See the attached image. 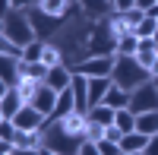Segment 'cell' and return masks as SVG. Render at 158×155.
Listing matches in <instances>:
<instances>
[{"label":"cell","mask_w":158,"mask_h":155,"mask_svg":"<svg viewBox=\"0 0 158 155\" xmlns=\"http://www.w3.org/2000/svg\"><path fill=\"white\" fill-rule=\"evenodd\" d=\"M123 155H146V152H123Z\"/></svg>","instance_id":"cell-38"},{"label":"cell","mask_w":158,"mask_h":155,"mask_svg":"<svg viewBox=\"0 0 158 155\" xmlns=\"http://www.w3.org/2000/svg\"><path fill=\"white\" fill-rule=\"evenodd\" d=\"M149 73H152V79H158V57H155V63H152V70H149Z\"/></svg>","instance_id":"cell-36"},{"label":"cell","mask_w":158,"mask_h":155,"mask_svg":"<svg viewBox=\"0 0 158 155\" xmlns=\"http://www.w3.org/2000/svg\"><path fill=\"white\" fill-rule=\"evenodd\" d=\"M25 13H29L32 29H35V35L41 38V41H51V44H54L57 38H60V32L67 29V19L48 16V13H41V6H32V10H25Z\"/></svg>","instance_id":"cell-5"},{"label":"cell","mask_w":158,"mask_h":155,"mask_svg":"<svg viewBox=\"0 0 158 155\" xmlns=\"http://www.w3.org/2000/svg\"><path fill=\"white\" fill-rule=\"evenodd\" d=\"M0 51H3V57H16V60H22V54H25L22 44L10 41V38H3V35H0Z\"/></svg>","instance_id":"cell-26"},{"label":"cell","mask_w":158,"mask_h":155,"mask_svg":"<svg viewBox=\"0 0 158 155\" xmlns=\"http://www.w3.org/2000/svg\"><path fill=\"white\" fill-rule=\"evenodd\" d=\"M136 51H139V38L136 35L117 38V57H136Z\"/></svg>","instance_id":"cell-22"},{"label":"cell","mask_w":158,"mask_h":155,"mask_svg":"<svg viewBox=\"0 0 158 155\" xmlns=\"http://www.w3.org/2000/svg\"><path fill=\"white\" fill-rule=\"evenodd\" d=\"M146 155H158V133L149 136V146H146Z\"/></svg>","instance_id":"cell-34"},{"label":"cell","mask_w":158,"mask_h":155,"mask_svg":"<svg viewBox=\"0 0 158 155\" xmlns=\"http://www.w3.org/2000/svg\"><path fill=\"white\" fill-rule=\"evenodd\" d=\"M41 63H44V67H51V70H54V67H63V51H60L57 44H48Z\"/></svg>","instance_id":"cell-24"},{"label":"cell","mask_w":158,"mask_h":155,"mask_svg":"<svg viewBox=\"0 0 158 155\" xmlns=\"http://www.w3.org/2000/svg\"><path fill=\"white\" fill-rule=\"evenodd\" d=\"M130 111L133 114H149L158 111V86L149 79L146 86H139L136 92H130Z\"/></svg>","instance_id":"cell-6"},{"label":"cell","mask_w":158,"mask_h":155,"mask_svg":"<svg viewBox=\"0 0 158 155\" xmlns=\"http://www.w3.org/2000/svg\"><path fill=\"white\" fill-rule=\"evenodd\" d=\"M13 124H16V130H44L48 117H44L35 105H22V111L13 117Z\"/></svg>","instance_id":"cell-8"},{"label":"cell","mask_w":158,"mask_h":155,"mask_svg":"<svg viewBox=\"0 0 158 155\" xmlns=\"http://www.w3.org/2000/svg\"><path fill=\"white\" fill-rule=\"evenodd\" d=\"M41 155H60V152H54V149H38Z\"/></svg>","instance_id":"cell-37"},{"label":"cell","mask_w":158,"mask_h":155,"mask_svg":"<svg viewBox=\"0 0 158 155\" xmlns=\"http://www.w3.org/2000/svg\"><path fill=\"white\" fill-rule=\"evenodd\" d=\"M155 57H158V51H139V54H136V60H139V63H142V67H146V70H152Z\"/></svg>","instance_id":"cell-30"},{"label":"cell","mask_w":158,"mask_h":155,"mask_svg":"<svg viewBox=\"0 0 158 155\" xmlns=\"http://www.w3.org/2000/svg\"><path fill=\"white\" fill-rule=\"evenodd\" d=\"M136 6V0H114V13H130Z\"/></svg>","instance_id":"cell-32"},{"label":"cell","mask_w":158,"mask_h":155,"mask_svg":"<svg viewBox=\"0 0 158 155\" xmlns=\"http://www.w3.org/2000/svg\"><path fill=\"white\" fill-rule=\"evenodd\" d=\"M111 79H114V86H117V89H123V92H136L139 86H146V82L152 79V73L142 67L136 57H117Z\"/></svg>","instance_id":"cell-2"},{"label":"cell","mask_w":158,"mask_h":155,"mask_svg":"<svg viewBox=\"0 0 158 155\" xmlns=\"http://www.w3.org/2000/svg\"><path fill=\"white\" fill-rule=\"evenodd\" d=\"M114 127H120L123 133H133L136 130V114L130 111V108H120V111L114 114Z\"/></svg>","instance_id":"cell-23"},{"label":"cell","mask_w":158,"mask_h":155,"mask_svg":"<svg viewBox=\"0 0 158 155\" xmlns=\"http://www.w3.org/2000/svg\"><path fill=\"white\" fill-rule=\"evenodd\" d=\"M114 108H108V105H95V108H92L89 111V120H95V124H101V127H111L114 124Z\"/></svg>","instance_id":"cell-21"},{"label":"cell","mask_w":158,"mask_h":155,"mask_svg":"<svg viewBox=\"0 0 158 155\" xmlns=\"http://www.w3.org/2000/svg\"><path fill=\"white\" fill-rule=\"evenodd\" d=\"M98 149H101V155H123L120 143H111V139H101V143H98Z\"/></svg>","instance_id":"cell-29"},{"label":"cell","mask_w":158,"mask_h":155,"mask_svg":"<svg viewBox=\"0 0 158 155\" xmlns=\"http://www.w3.org/2000/svg\"><path fill=\"white\" fill-rule=\"evenodd\" d=\"M89 54L92 57H108V54L117 57V35L111 29V19H98L95 22L92 38H89Z\"/></svg>","instance_id":"cell-4"},{"label":"cell","mask_w":158,"mask_h":155,"mask_svg":"<svg viewBox=\"0 0 158 155\" xmlns=\"http://www.w3.org/2000/svg\"><path fill=\"white\" fill-rule=\"evenodd\" d=\"M101 105H108V108H114V111H120V108H130V92H123V89L111 86V92L104 95V101H101Z\"/></svg>","instance_id":"cell-17"},{"label":"cell","mask_w":158,"mask_h":155,"mask_svg":"<svg viewBox=\"0 0 158 155\" xmlns=\"http://www.w3.org/2000/svg\"><path fill=\"white\" fill-rule=\"evenodd\" d=\"M111 86H114L111 76H95V79H89V101H92V108L104 101V95L111 92Z\"/></svg>","instance_id":"cell-12"},{"label":"cell","mask_w":158,"mask_h":155,"mask_svg":"<svg viewBox=\"0 0 158 155\" xmlns=\"http://www.w3.org/2000/svg\"><path fill=\"white\" fill-rule=\"evenodd\" d=\"M57 98H60V92H54L48 82H41V86L35 89V95H32L29 105H35V108H38V111H41L44 117L51 120V114H54V108H57Z\"/></svg>","instance_id":"cell-9"},{"label":"cell","mask_w":158,"mask_h":155,"mask_svg":"<svg viewBox=\"0 0 158 155\" xmlns=\"http://www.w3.org/2000/svg\"><path fill=\"white\" fill-rule=\"evenodd\" d=\"M38 3H41V0H6V6H13V10H32Z\"/></svg>","instance_id":"cell-31"},{"label":"cell","mask_w":158,"mask_h":155,"mask_svg":"<svg viewBox=\"0 0 158 155\" xmlns=\"http://www.w3.org/2000/svg\"><path fill=\"white\" fill-rule=\"evenodd\" d=\"M79 6H82V13H85V16L89 19H108L111 16V13H114V3H111V0H79Z\"/></svg>","instance_id":"cell-11"},{"label":"cell","mask_w":158,"mask_h":155,"mask_svg":"<svg viewBox=\"0 0 158 155\" xmlns=\"http://www.w3.org/2000/svg\"><path fill=\"white\" fill-rule=\"evenodd\" d=\"M155 32H158V19H152V16H146V19L133 29L136 38H155Z\"/></svg>","instance_id":"cell-25"},{"label":"cell","mask_w":158,"mask_h":155,"mask_svg":"<svg viewBox=\"0 0 158 155\" xmlns=\"http://www.w3.org/2000/svg\"><path fill=\"white\" fill-rule=\"evenodd\" d=\"M41 136H44V146L41 149H54L60 155H79V149H82V143H85V136L70 133L63 120H48L44 130H41Z\"/></svg>","instance_id":"cell-1"},{"label":"cell","mask_w":158,"mask_h":155,"mask_svg":"<svg viewBox=\"0 0 158 155\" xmlns=\"http://www.w3.org/2000/svg\"><path fill=\"white\" fill-rule=\"evenodd\" d=\"M155 3H158V0H136L139 10H149V6H155Z\"/></svg>","instance_id":"cell-35"},{"label":"cell","mask_w":158,"mask_h":155,"mask_svg":"<svg viewBox=\"0 0 158 155\" xmlns=\"http://www.w3.org/2000/svg\"><path fill=\"white\" fill-rule=\"evenodd\" d=\"M48 73H51V67H44V63H25V60H19V76H22V79L44 82Z\"/></svg>","instance_id":"cell-15"},{"label":"cell","mask_w":158,"mask_h":155,"mask_svg":"<svg viewBox=\"0 0 158 155\" xmlns=\"http://www.w3.org/2000/svg\"><path fill=\"white\" fill-rule=\"evenodd\" d=\"M136 130H139V133H146V136H155V133H158V111L136 114Z\"/></svg>","instance_id":"cell-18"},{"label":"cell","mask_w":158,"mask_h":155,"mask_svg":"<svg viewBox=\"0 0 158 155\" xmlns=\"http://www.w3.org/2000/svg\"><path fill=\"white\" fill-rule=\"evenodd\" d=\"M73 111H76V95H73V89H63L60 98H57V108H54V114H51V120H63Z\"/></svg>","instance_id":"cell-14"},{"label":"cell","mask_w":158,"mask_h":155,"mask_svg":"<svg viewBox=\"0 0 158 155\" xmlns=\"http://www.w3.org/2000/svg\"><path fill=\"white\" fill-rule=\"evenodd\" d=\"M79 155H101V149H98V143H82V149H79Z\"/></svg>","instance_id":"cell-33"},{"label":"cell","mask_w":158,"mask_h":155,"mask_svg":"<svg viewBox=\"0 0 158 155\" xmlns=\"http://www.w3.org/2000/svg\"><path fill=\"white\" fill-rule=\"evenodd\" d=\"M73 0H41V13H48V16H57V19H67V10H70Z\"/></svg>","instance_id":"cell-19"},{"label":"cell","mask_w":158,"mask_h":155,"mask_svg":"<svg viewBox=\"0 0 158 155\" xmlns=\"http://www.w3.org/2000/svg\"><path fill=\"white\" fill-rule=\"evenodd\" d=\"M111 3H114V0H111Z\"/></svg>","instance_id":"cell-42"},{"label":"cell","mask_w":158,"mask_h":155,"mask_svg":"<svg viewBox=\"0 0 158 155\" xmlns=\"http://www.w3.org/2000/svg\"><path fill=\"white\" fill-rule=\"evenodd\" d=\"M152 82H155V86H158V79H152Z\"/></svg>","instance_id":"cell-41"},{"label":"cell","mask_w":158,"mask_h":155,"mask_svg":"<svg viewBox=\"0 0 158 155\" xmlns=\"http://www.w3.org/2000/svg\"><path fill=\"white\" fill-rule=\"evenodd\" d=\"M146 146H149V136L139 133V130L123 133V139H120V149H123V152H146Z\"/></svg>","instance_id":"cell-16"},{"label":"cell","mask_w":158,"mask_h":155,"mask_svg":"<svg viewBox=\"0 0 158 155\" xmlns=\"http://www.w3.org/2000/svg\"><path fill=\"white\" fill-rule=\"evenodd\" d=\"M114 63H117V57L108 54V57H89V60L76 63V67H70V70L89 76V79H95V76H111V73H114Z\"/></svg>","instance_id":"cell-7"},{"label":"cell","mask_w":158,"mask_h":155,"mask_svg":"<svg viewBox=\"0 0 158 155\" xmlns=\"http://www.w3.org/2000/svg\"><path fill=\"white\" fill-rule=\"evenodd\" d=\"M51 41H41V38H35L32 44H25V54H22V60L25 63H41V57H44V48H48Z\"/></svg>","instance_id":"cell-20"},{"label":"cell","mask_w":158,"mask_h":155,"mask_svg":"<svg viewBox=\"0 0 158 155\" xmlns=\"http://www.w3.org/2000/svg\"><path fill=\"white\" fill-rule=\"evenodd\" d=\"M104 136H108V127H101V124H95V120H89V127H85V139H89V143H101Z\"/></svg>","instance_id":"cell-27"},{"label":"cell","mask_w":158,"mask_h":155,"mask_svg":"<svg viewBox=\"0 0 158 155\" xmlns=\"http://www.w3.org/2000/svg\"><path fill=\"white\" fill-rule=\"evenodd\" d=\"M123 19H127V25H130V29H136V25H139L142 19H146V10H139V6H133L130 13H123Z\"/></svg>","instance_id":"cell-28"},{"label":"cell","mask_w":158,"mask_h":155,"mask_svg":"<svg viewBox=\"0 0 158 155\" xmlns=\"http://www.w3.org/2000/svg\"><path fill=\"white\" fill-rule=\"evenodd\" d=\"M44 82L54 89V92H63V89H70V82H73V70L67 67V63H63V67H54V70L48 73Z\"/></svg>","instance_id":"cell-13"},{"label":"cell","mask_w":158,"mask_h":155,"mask_svg":"<svg viewBox=\"0 0 158 155\" xmlns=\"http://www.w3.org/2000/svg\"><path fill=\"white\" fill-rule=\"evenodd\" d=\"M155 48H158V32H155Z\"/></svg>","instance_id":"cell-39"},{"label":"cell","mask_w":158,"mask_h":155,"mask_svg":"<svg viewBox=\"0 0 158 155\" xmlns=\"http://www.w3.org/2000/svg\"><path fill=\"white\" fill-rule=\"evenodd\" d=\"M3 38H10V41H16V44H22V48L32 44L35 38H38L25 10H13V6L3 10Z\"/></svg>","instance_id":"cell-3"},{"label":"cell","mask_w":158,"mask_h":155,"mask_svg":"<svg viewBox=\"0 0 158 155\" xmlns=\"http://www.w3.org/2000/svg\"><path fill=\"white\" fill-rule=\"evenodd\" d=\"M22 105H25V98L19 89H3V95H0V120H13L22 111Z\"/></svg>","instance_id":"cell-10"},{"label":"cell","mask_w":158,"mask_h":155,"mask_svg":"<svg viewBox=\"0 0 158 155\" xmlns=\"http://www.w3.org/2000/svg\"><path fill=\"white\" fill-rule=\"evenodd\" d=\"M6 155H16V149H13V152H6Z\"/></svg>","instance_id":"cell-40"}]
</instances>
